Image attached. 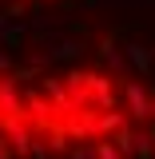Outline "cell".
Listing matches in <instances>:
<instances>
[{
	"label": "cell",
	"mask_w": 155,
	"mask_h": 159,
	"mask_svg": "<svg viewBox=\"0 0 155 159\" xmlns=\"http://www.w3.org/2000/svg\"><path fill=\"white\" fill-rule=\"evenodd\" d=\"M127 56L135 60V68H147V64H151V60H147V52H143L139 44H131V48H127Z\"/></svg>",
	"instance_id": "obj_3"
},
{
	"label": "cell",
	"mask_w": 155,
	"mask_h": 159,
	"mask_svg": "<svg viewBox=\"0 0 155 159\" xmlns=\"http://www.w3.org/2000/svg\"><path fill=\"white\" fill-rule=\"evenodd\" d=\"M96 159H123V155H119V147L112 143V139H99V147H96Z\"/></svg>",
	"instance_id": "obj_2"
},
{
	"label": "cell",
	"mask_w": 155,
	"mask_h": 159,
	"mask_svg": "<svg viewBox=\"0 0 155 159\" xmlns=\"http://www.w3.org/2000/svg\"><path fill=\"white\" fill-rule=\"evenodd\" d=\"M123 96H127V111L135 119H151L155 116V99L147 96V88H143L139 80H127V84H123Z\"/></svg>",
	"instance_id": "obj_1"
},
{
	"label": "cell",
	"mask_w": 155,
	"mask_h": 159,
	"mask_svg": "<svg viewBox=\"0 0 155 159\" xmlns=\"http://www.w3.org/2000/svg\"><path fill=\"white\" fill-rule=\"evenodd\" d=\"M72 159H96V151H84V147H80V151H76Z\"/></svg>",
	"instance_id": "obj_4"
}]
</instances>
